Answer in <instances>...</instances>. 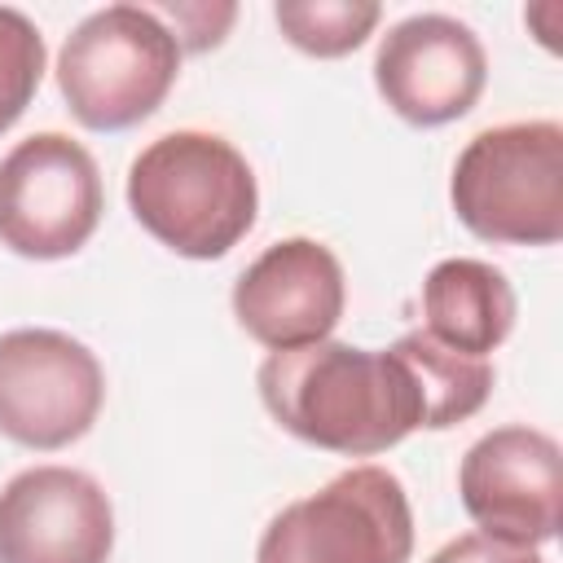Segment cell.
Returning <instances> with one entry per match:
<instances>
[{"instance_id":"obj_17","label":"cell","mask_w":563,"mask_h":563,"mask_svg":"<svg viewBox=\"0 0 563 563\" xmlns=\"http://www.w3.org/2000/svg\"><path fill=\"white\" fill-rule=\"evenodd\" d=\"M427 563H545V559L532 545H510L488 532H466V537H453L449 545H440Z\"/></svg>"},{"instance_id":"obj_7","label":"cell","mask_w":563,"mask_h":563,"mask_svg":"<svg viewBox=\"0 0 563 563\" xmlns=\"http://www.w3.org/2000/svg\"><path fill=\"white\" fill-rule=\"evenodd\" d=\"M106 405L101 361L70 334L22 325L0 334V431L53 453L92 431Z\"/></svg>"},{"instance_id":"obj_8","label":"cell","mask_w":563,"mask_h":563,"mask_svg":"<svg viewBox=\"0 0 563 563\" xmlns=\"http://www.w3.org/2000/svg\"><path fill=\"white\" fill-rule=\"evenodd\" d=\"M457 493L479 532L510 545H541L559 532L563 457L537 427H497L479 435L462 466Z\"/></svg>"},{"instance_id":"obj_9","label":"cell","mask_w":563,"mask_h":563,"mask_svg":"<svg viewBox=\"0 0 563 563\" xmlns=\"http://www.w3.org/2000/svg\"><path fill=\"white\" fill-rule=\"evenodd\" d=\"M374 84L405 123L440 128L479 101L488 53L466 22L449 13H413L378 40Z\"/></svg>"},{"instance_id":"obj_5","label":"cell","mask_w":563,"mask_h":563,"mask_svg":"<svg viewBox=\"0 0 563 563\" xmlns=\"http://www.w3.org/2000/svg\"><path fill=\"white\" fill-rule=\"evenodd\" d=\"M413 510L387 466H347L325 488L282 506L255 563H409Z\"/></svg>"},{"instance_id":"obj_12","label":"cell","mask_w":563,"mask_h":563,"mask_svg":"<svg viewBox=\"0 0 563 563\" xmlns=\"http://www.w3.org/2000/svg\"><path fill=\"white\" fill-rule=\"evenodd\" d=\"M422 330L466 356H488L515 330V290L484 260H440L422 282Z\"/></svg>"},{"instance_id":"obj_16","label":"cell","mask_w":563,"mask_h":563,"mask_svg":"<svg viewBox=\"0 0 563 563\" xmlns=\"http://www.w3.org/2000/svg\"><path fill=\"white\" fill-rule=\"evenodd\" d=\"M154 13L176 35L180 53H207V48H216L224 40V31H229L238 9L233 4H220V9H211V4H158Z\"/></svg>"},{"instance_id":"obj_13","label":"cell","mask_w":563,"mask_h":563,"mask_svg":"<svg viewBox=\"0 0 563 563\" xmlns=\"http://www.w3.org/2000/svg\"><path fill=\"white\" fill-rule=\"evenodd\" d=\"M396 347L409 356L418 387L427 396V431H444L484 409V400L493 391V365L484 356L453 352V347L435 343L427 330L400 334Z\"/></svg>"},{"instance_id":"obj_1","label":"cell","mask_w":563,"mask_h":563,"mask_svg":"<svg viewBox=\"0 0 563 563\" xmlns=\"http://www.w3.org/2000/svg\"><path fill=\"white\" fill-rule=\"evenodd\" d=\"M260 400L295 440L339 457H374L427 427V396L409 356L321 339L290 352H268L255 374Z\"/></svg>"},{"instance_id":"obj_2","label":"cell","mask_w":563,"mask_h":563,"mask_svg":"<svg viewBox=\"0 0 563 563\" xmlns=\"http://www.w3.org/2000/svg\"><path fill=\"white\" fill-rule=\"evenodd\" d=\"M128 207L167 251L185 260H220L251 233L260 185L233 141L202 128H176L132 158Z\"/></svg>"},{"instance_id":"obj_11","label":"cell","mask_w":563,"mask_h":563,"mask_svg":"<svg viewBox=\"0 0 563 563\" xmlns=\"http://www.w3.org/2000/svg\"><path fill=\"white\" fill-rule=\"evenodd\" d=\"M114 506L75 466H31L0 488V563H106Z\"/></svg>"},{"instance_id":"obj_15","label":"cell","mask_w":563,"mask_h":563,"mask_svg":"<svg viewBox=\"0 0 563 563\" xmlns=\"http://www.w3.org/2000/svg\"><path fill=\"white\" fill-rule=\"evenodd\" d=\"M44 79V35L22 9L0 4V132H9Z\"/></svg>"},{"instance_id":"obj_6","label":"cell","mask_w":563,"mask_h":563,"mask_svg":"<svg viewBox=\"0 0 563 563\" xmlns=\"http://www.w3.org/2000/svg\"><path fill=\"white\" fill-rule=\"evenodd\" d=\"M97 158L66 132H35L0 158V246L22 260H66L101 224Z\"/></svg>"},{"instance_id":"obj_10","label":"cell","mask_w":563,"mask_h":563,"mask_svg":"<svg viewBox=\"0 0 563 563\" xmlns=\"http://www.w3.org/2000/svg\"><path fill=\"white\" fill-rule=\"evenodd\" d=\"M347 303L343 264L317 238H282L251 260L233 286L238 325L268 352L330 339Z\"/></svg>"},{"instance_id":"obj_4","label":"cell","mask_w":563,"mask_h":563,"mask_svg":"<svg viewBox=\"0 0 563 563\" xmlns=\"http://www.w3.org/2000/svg\"><path fill=\"white\" fill-rule=\"evenodd\" d=\"M180 75V44L150 4L88 13L57 53L66 110L92 132H123L150 119Z\"/></svg>"},{"instance_id":"obj_3","label":"cell","mask_w":563,"mask_h":563,"mask_svg":"<svg viewBox=\"0 0 563 563\" xmlns=\"http://www.w3.org/2000/svg\"><path fill=\"white\" fill-rule=\"evenodd\" d=\"M449 198L484 242L554 246L563 238V128L528 119L475 132L453 163Z\"/></svg>"},{"instance_id":"obj_14","label":"cell","mask_w":563,"mask_h":563,"mask_svg":"<svg viewBox=\"0 0 563 563\" xmlns=\"http://www.w3.org/2000/svg\"><path fill=\"white\" fill-rule=\"evenodd\" d=\"M282 35L308 57H347L369 40L383 18L374 0H277L273 9Z\"/></svg>"}]
</instances>
